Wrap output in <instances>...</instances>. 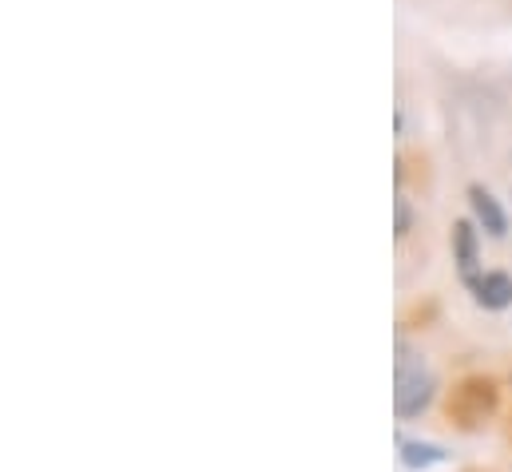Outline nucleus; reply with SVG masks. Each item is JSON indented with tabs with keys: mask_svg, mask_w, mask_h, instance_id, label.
<instances>
[{
	"mask_svg": "<svg viewBox=\"0 0 512 472\" xmlns=\"http://www.w3.org/2000/svg\"><path fill=\"white\" fill-rule=\"evenodd\" d=\"M497 405H501V389L493 377H465L453 393H449V421L465 433H477L485 429L493 417H497Z\"/></svg>",
	"mask_w": 512,
	"mask_h": 472,
	"instance_id": "f03ea898",
	"label": "nucleus"
},
{
	"mask_svg": "<svg viewBox=\"0 0 512 472\" xmlns=\"http://www.w3.org/2000/svg\"><path fill=\"white\" fill-rule=\"evenodd\" d=\"M413 203L405 199V195H397V203H393V235H397V242H405V238L413 235Z\"/></svg>",
	"mask_w": 512,
	"mask_h": 472,
	"instance_id": "0eeeda50",
	"label": "nucleus"
},
{
	"mask_svg": "<svg viewBox=\"0 0 512 472\" xmlns=\"http://www.w3.org/2000/svg\"><path fill=\"white\" fill-rule=\"evenodd\" d=\"M469 294H473V302H477L481 310L501 314V310L512 306V274L509 270H485L481 278L469 282Z\"/></svg>",
	"mask_w": 512,
	"mask_h": 472,
	"instance_id": "20e7f679",
	"label": "nucleus"
},
{
	"mask_svg": "<svg viewBox=\"0 0 512 472\" xmlns=\"http://www.w3.org/2000/svg\"><path fill=\"white\" fill-rule=\"evenodd\" d=\"M437 397V373L425 365V357H417L405 342L397 346V369H393V409L401 421L421 417Z\"/></svg>",
	"mask_w": 512,
	"mask_h": 472,
	"instance_id": "f257e3e1",
	"label": "nucleus"
},
{
	"mask_svg": "<svg viewBox=\"0 0 512 472\" xmlns=\"http://www.w3.org/2000/svg\"><path fill=\"white\" fill-rule=\"evenodd\" d=\"M469 207H473V223H477L485 235H493V238L509 235V215H505V207L497 203V195H493L489 187L473 183V187H469Z\"/></svg>",
	"mask_w": 512,
	"mask_h": 472,
	"instance_id": "39448f33",
	"label": "nucleus"
},
{
	"mask_svg": "<svg viewBox=\"0 0 512 472\" xmlns=\"http://www.w3.org/2000/svg\"><path fill=\"white\" fill-rule=\"evenodd\" d=\"M401 461L409 469H429V465H441L445 453L437 445H421V441H401Z\"/></svg>",
	"mask_w": 512,
	"mask_h": 472,
	"instance_id": "423d86ee",
	"label": "nucleus"
},
{
	"mask_svg": "<svg viewBox=\"0 0 512 472\" xmlns=\"http://www.w3.org/2000/svg\"><path fill=\"white\" fill-rule=\"evenodd\" d=\"M449 242H453L457 274H461V282L469 286L473 278H481V274H485V266H481V227H477L473 219H457Z\"/></svg>",
	"mask_w": 512,
	"mask_h": 472,
	"instance_id": "7ed1b4c3",
	"label": "nucleus"
}]
</instances>
